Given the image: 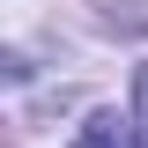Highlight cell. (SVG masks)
<instances>
[{"label":"cell","instance_id":"cell-2","mask_svg":"<svg viewBox=\"0 0 148 148\" xmlns=\"http://www.w3.org/2000/svg\"><path fill=\"white\" fill-rule=\"evenodd\" d=\"M133 104H141V126H148V67H141V82H133Z\"/></svg>","mask_w":148,"mask_h":148},{"label":"cell","instance_id":"cell-1","mask_svg":"<svg viewBox=\"0 0 148 148\" xmlns=\"http://www.w3.org/2000/svg\"><path fill=\"white\" fill-rule=\"evenodd\" d=\"M67 148H148V141H141V126H133L126 111H96V119L74 133Z\"/></svg>","mask_w":148,"mask_h":148}]
</instances>
